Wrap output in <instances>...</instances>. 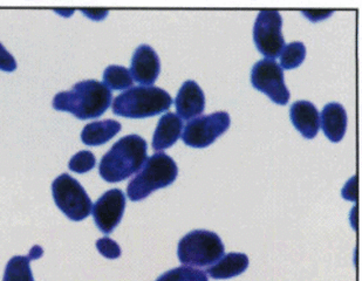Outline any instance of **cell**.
Masks as SVG:
<instances>
[{
	"instance_id": "cell-10",
	"label": "cell",
	"mask_w": 362,
	"mask_h": 281,
	"mask_svg": "<svg viewBox=\"0 0 362 281\" xmlns=\"http://www.w3.org/2000/svg\"><path fill=\"white\" fill-rule=\"evenodd\" d=\"M126 209V196L119 189L105 192L93 206V218L103 234H110L119 225Z\"/></svg>"
},
{
	"instance_id": "cell-23",
	"label": "cell",
	"mask_w": 362,
	"mask_h": 281,
	"mask_svg": "<svg viewBox=\"0 0 362 281\" xmlns=\"http://www.w3.org/2000/svg\"><path fill=\"white\" fill-rule=\"evenodd\" d=\"M96 249L100 254L107 259H117L121 256V249L115 240L110 239L108 237L101 238L96 241Z\"/></svg>"
},
{
	"instance_id": "cell-24",
	"label": "cell",
	"mask_w": 362,
	"mask_h": 281,
	"mask_svg": "<svg viewBox=\"0 0 362 281\" xmlns=\"http://www.w3.org/2000/svg\"><path fill=\"white\" fill-rule=\"evenodd\" d=\"M0 69L4 72H13L17 69V61L10 52L0 42Z\"/></svg>"
},
{
	"instance_id": "cell-16",
	"label": "cell",
	"mask_w": 362,
	"mask_h": 281,
	"mask_svg": "<svg viewBox=\"0 0 362 281\" xmlns=\"http://www.w3.org/2000/svg\"><path fill=\"white\" fill-rule=\"evenodd\" d=\"M249 268V258L244 253H229L204 271L212 279H230L240 275Z\"/></svg>"
},
{
	"instance_id": "cell-13",
	"label": "cell",
	"mask_w": 362,
	"mask_h": 281,
	"mask_svg": "<svg viewBox=\"0 0 362 281\" xmlns=\"http://www.w3.org/2000/svg\"><path fill=\"white\" fill-rule=\"evenodd\" d=\"M291 120L305 138L312 140L318 134L320 117L317 107L310 101L300 100L294 102L290 109Z\"/></svg>"
},
{
	"instance_id": "cell-27",
	"label": "cell",
	"mask_w": 362,
	"mask_h": 281,
	"mask_svg": "<svg viewBox=\"0 0 362 281\" xmlns=\"http://www.w3.org/2000/svg\"><path fill=\"white\" fill-rule=\"evenodd\" d=\"M42 254H44V250H42L39 245H35V246L32 247L31 251H30L28 258H30L31 261H35V259H39V258L42 257Z\"/></svg>"
},
{
	"instance_id": "cell-14",
	"label": "cell",
	"mask_w": 362,
	"mask_h": 281,
	"mask_svg": "<svg viewBox=\"0 0 362 281\" xmlns=\"http://www.w3.org/2000/svg\"><path fill=\"white\" fill-rule=\"evenodd\" d=\"M320 126L328 140L340 142L347 128V114L344 106L337 102L326 104L322 112Z\"/></svg>"
},
{
	"instance_id": "cell-8",
	"label": "cell",
	"mask_w": 362,
	"mask_h": 281,
	"mask_svg": "<svg viewBox=\"0 0 362 281\" xmlns=\"http://www.w3.org/2000/svg\"><path fill=\"white\" fill-rule=\"evenodd\" d=\"M283 20L276 10L260 11L253 26V40L258 51L267 59H276L281 55L285 46L281 33Z\"/></svg>"
},
{
	"instance_id": "cell-1",
	"label": "cell",
	"mask_w": 362,
	"mask_h": 281,
	"mask_svg": "<svg viewBox=\"0 0 362 281\" xmlns=\"http://www.w3.org/2000/svg\"><path fill=\"white\" fill-rule=\"evenodd\" d=\"M112 103V92L98 80H85L69 92H60L53 99L54 109L69 112L79 120L95 119L103 115Z\"/></svg>"
},
{
	"instance_id": "cell-26",
	"label": "cell",
	"mask_w": 362,
	"mask_h": 281,
	"mask_svg": "<svg viewBox=\"0 0 362 281\" xmlns=\"http://www.w3.org/2000/svg\"><path fill=\"white\" fill-rule=\"evenodd\" d=\"M82 13L86 14L87 17L90 18L93 20H103V18L108 16L107 10H82Z\"/></svg>"
},
{
	"instance_id": "cell-12",
	"label": "cell",
	"mask_w": 362,
	"mask_h": 281,
	"mask_svg": "<svg viewBox=\"0 0 362 281\" xmlns=\"http://www.w3.org/2000/svg\"><path fill=\"white\" fill-rule=\"evenodd\" d=\"M176 110L183 120H192L203 113L205 96L201 87L194 80H188L182 85L176 96Z\"/></svg>"
},
{
	"instance_id": "cell-25",
	"label": "cell",
	"mask_w": 362,
	"mask_h": 281,
	"mask_svg": "<svg viewBox=\"0 0 362 281\" xmlns=\"http://www.w3.org/2000/svg\"><path fill=\"white\" fill-rule=\"evenodd\" d=\"M301 13L304 14L311 21L324 20L326 18L329 17L333 14V11H324V10H312V11H301Z\"/></svg>"
},
{
	"instance_id": "cell-21",
	"label": "cell",
	"mask_w": 362,
	"mask_h": 281,
	"mask_svg": "<svg viewBox=\"0 0 362 281\" xmlns=\"http://www.w3.org/2000/svg\"><path fill=\"white\" fill-rule=\"evenodd\" d=\"M156 281H209L206 273L192 266H180L165 272Z\"/></svg>"
},
{
	"instance_id": "cell-15",
	"label": "cell",
	"mask_w": 362,
	"mask_h": 281,
	"mask_svg": "<svg viewBox=\"0 0 362 281\" xmlns=\"http://www.w3.org/2000/svg\"><path fill=\"white\" fill-rule=\"evenodd\" d=\"M183 129L181 117L174 113L164 114L158 121V127L153 138V148L155 150H163L170 148L180 138Z\"/></svg>"
},
{
	"instance_id": "cell-19",
	"label": "cell",
	"mask_w": 362,
	"mask_h": 281,
	"mask_svg": "<svg viewBox=\"0 0 362 281\" xmlns=\"http://www.w3.org/2000/svg\"><path fill=\"white\" fill-rule=\"evenodd\" d=\"M103 83L110 90H127L133 85V76L130 71L122 66H108L103 72Z\"/></svg>"
},
{
	"instance_id": "cell-4",
	"label": "cell",
	"mask_w": 362,
	"mask_h": 281,
	"mask_svg": "<svg viewBox=\"0 0 362 281\" xmlns=\"http://www.w3.org/2000/svg\"><path fill=\"white\" fill-rule=\"evenodd\" d=\"M177 165L164 153H156L147 158L137 175L130 181L127 195L130 201L139 202L156 191L175 182L177 177Z\"/></svg>"
},
{
	"instance_id": "cell-20",
	"label": "cell",
	"mask_w": 362,
	"mask_h": 281,
	"mask_svg": "<svg viewBox=\"0 0 362 281\" xmlns=\"http://www.w3.org/2000/svg\"><path fill=\"white\" fill-rule=\"evenodd\" d=\"M306 56V47L301 42H290L284 46L281 53V67L283 69L297 68Z\"/></svg>"
},
{
	"instance_id": "cell-18",
	"label": "cell",
	"mask_w": 362,
	"mask_h": 281,
	"mask_svg": "<svg viewBox=\"0 0 362 281\" xmlns=\"http://www.w3.org/2000/svg\"><path fill=\"white\" fill-rule=\"evenodd\" d=\"M31 259L23 256H16L7 263L3 281H35L32 275Z\"/></svg>"
},
{
	"instance_id": "cell-3",
	"label": "cell",
	"mask_w": 362,
	"mask_h": 281,
	"mask_svg": "<svg viewBox=\"0 0 362 281\" xmlns=\"http://www.w3.org/2000/svg\"><path fill=\"white\" fill-rule=\"evenodd\" d=\"M173 104L171 96L158 87L136 86L117 96L113 112L119 116L144 119L167 112Z\"/></svg>"
},
{
	"instance_id": "cell-17",
	"label": "cell",
	"mask_w": 362,
	"mask_h": 281,
	"mask_svg": "<svg viewBox=\"0 0 362 281\" xmlns=\"http://www.w3.org/2000/svg\"><path fill=\"white\" fill-rule=\"evenodd\" d=\"M121 131L120 122L115 120L96 121L82 129L81 140L87 145H101Z\"/></svg>"
},
{
	"instance_id": "cell-6",
	"label": "cell",
	"mask_w": 362,
	"mask_h": 281,
	"mask_svg": "<svg viewBox=\"0 0 362 281\" xmlns=\"http://www.w3.org/2000/svg\"><path fill=\"white\" fill-rule=\"evenodd\" d=\"M52 192L55 204L69 220L80 222L89 216L92 201L76 179L69 174H62L54 179Z\"/></svg>"
},
{
	"instance_id": "cell-7",
	"label": "cell",
	"mask_w": 362,
	"mask_h": 281,
	"mask_svg": "<svg viewBox=\"0 0 362 281\" xmlns=\"http://www.w3.org/2000/svg\"><path fill=\"white\" fill-rule=\"evenodd\" d=\"M230 124V115L226 112L195 117L185 126L182 138L189 147L206 148L229 129Z\"/></svg>"
},
{
	"instance_id": "cell-9",
	"label": "cell",
	"mask_w": 362,
	"mask_h": 281,
	"mask_svg": "<svg viewBox=\"0 0 362 281\" xmlns=\"http://www.w3.org/2000/svg\"><path fill=\"white\" fill-rule=\"evenodd\" d=\"M251 83L278 104L284 106L290 100V92L284 81L283 68L274 59H262L253 66Z\"/></svg>"
},
{
	"instance_id": "cell-11",
	"label": "cell",
	"mask_w": 362,
	"mask_h": 281,
	"mask_svg": "<svg viewBox=\"0 0 362 281\" xmlns=\"http://www.w3.org/2000/svg\"><path fill=\"white\" fill-rule=\"evenodd\" d=\"M161 69V62L158 53L149 45H141L136 48L132 59L130 74L133 80L141 85L151 86L158 79Z\"/></svg>"
},
{
	"instance_id": "cell-5",
	"label": "cell",
	"mask_w": 362,
	"mask_h": 281,
	"mask_svg": "<svg viewBox=\"0 0 362 281\" xmlns=\"http://www.w3.org/2000/svg\"><path fill=\"white\" fill-rule=\"evenodd\" d=\"M223 254L224 245L222 239L211 231H192L178 243V259L187 266H208L218 261Z\"/></svg>"
},
{
	"instance_id": "cell-22",
	"label": "cell",
	"mask_w": 362,
	"mask_h": 281,
	"mask_svg": "<svg viewBox=\"0 0 362 281\" xmlns=\"http://www.w3.org/2000/svg\"><path fill=\"white\" fill-rule=\"evenodd\" d=\"M96 165L95 156L93 153L88 150H82L76 153L71 161H69V167L72 172L76 174H85L92 170Z\"/></svg>"
},
{
	"instance_id": "cell-2",
	"label": "cell",
	"mask_w": 362,
	"mask_h": 281,
	"mask_svg": "<svg viewBox=\"0 0 362 281\" xmlns=\"http://www.w3.org/2000/svg\"><path fill=\"white\" fill-rule=\"evenodd\" d=\"M147 142L139 135L120 138L100 162L99 172L105 181L117 183L129 179L147 160Z\"/></svg>"
}]
</instances>
